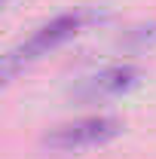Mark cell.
<instances>
[{
    "label": "cell",
    "mask_w": 156,
    "mask_h": 159,
    "mask_svg": "<svg viewBox=\"0 0 156 159\" xmlns=\"http://www.w3.org/2000/svg\"><path fill=\"white\" fill-rule=\"evenodd\" d=\"M95 19V12H89V9H74V12H64L58 19L46 21L40 31H34V37H28L25 43H19L16 49H9L6 55H3V64H0V77H3V86L6 83H12L19 70H25L31 61L43 58L49 49H55L61 46L64 40L77 37L80 31L89 25V21Z\"/></svg>",
    "instance_id": "6da1fadb"
},
{
    "label": "cell",
    "mask_w": 156,
    "mask_h": 159,
    "mask_svg": "<svg viewBox=\"0 0 156 159\" xmlns=\"http://www.w3.org/2000/svg\"><path fill=\"white\" fill-rule=\"evenodd\" d=\"M122 46H129V49H147V46H156V21L129 28V31L122 34Z\"/></svg>",
    "instance_id": "277c9868"
},
{
    "label": "cell",
    "mask_w": 156,
    "mask_h": 159,
    "mask_svg": "<svg viewBox=\"0 0 156 159\" xmlns=\"http://www.w3.org/2000/svg\"><path fill=\"white\" fill-rule=\"evenodd\" d=\"M138 83V70L132 64H122V67H110V70H104V74H98L86 83V95L89 98H101V95H119V92H126V89H132Z\"/></svg>",
    "instance_id": "3957f363"
},
{
    "label": "cell",
    "mask_w": 156,
    "mask_h": 159,
    "mask_svg": "<svg viewBox=\"0 0 156 159\" xmlns=\"http://www.w3.org/2000/svg\"><path fill=\"white\" fill-rule=\"evenodd\" d=\"M0 3H9V0H0Z\"/></svg>",
    "instance_id": "5b68a950"
},
{
    "label": "cell",
    "mask_w": 156,
    "mask_h": 159,
    "mask_svg": "<svg viewBox=\"0 0 156 159\" xmlns=\"http://www.w3.org/2000/svg\"><path fill=\"white\" fill-rule=\"evenodd\" d=\"M119 132H122V122L113 116H83L49 129L43 135V147L58 150V153H77V150H89V147H101L113 141Z\"/></svg>",
    "instance_id": "7a4b0ae2"
}]
</instances>
